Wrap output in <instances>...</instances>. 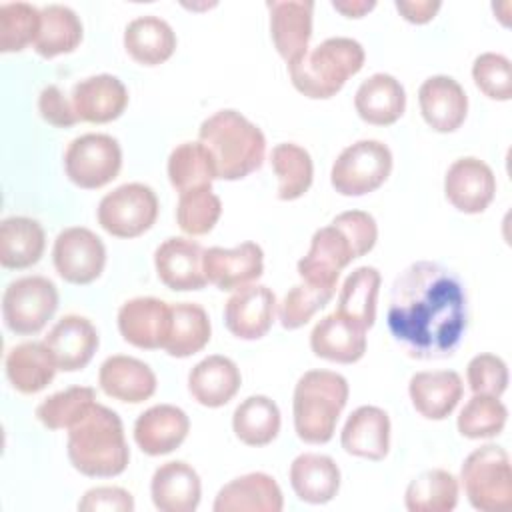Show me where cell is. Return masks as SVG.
I'll return each mask as SVG.
<instances>
[{
    "mask_svg": "<svg viewBox=\"0 0 512 512\" xmlns=\"http://www.w3.org/2000/svg\"><path fill=\"white\" fill-rule=\"evenodd\" d=\"M386 320L392 338L408 356L448 358L466 334V288L454 270L438 262H412L392 284Z\"/></svg>",
    "mask_w": 512,
    "mask_h": 512,
    "instance_id": "6da1fadb",
    "label": "cell"
},
{
    "mask_svg": "<svg viewBox=\"0 0 512 512\" xmlns=\"http://www.w3.org/2000/svg\"><path fill=\"white\" fill-rule=\"evenodd\" d=\"M68 460L84 476L114 478L130 462V450L120 416L94 402L70 428L66 442Z\"/></svg>",
    "mask_w": 512,
    "mask_h": 512,
    "instance_id": "7a4b0ae2",
    "label": "cell"
},
{
    "mask_svg": "<svg viewBox=\"0 0 512 512\" xmlns=\"http://www.w3.org/2000/svg\"><path fill=\"white\" fill-rule=\"evenodd\" d=\"M198 140L212 154L220 180L246 178L264 162L266 138L262 130L232 108L208 116L200 124Z\"/></svg>",
    "mask_w": 512,
    "mask_h": 512,
    "instance_id": "3957f363",
    "label": "cell"
},
{
    "mask_svg": "<svg viewBox=\"0 0 512 512\" xmlns=\"http://www.w3.org/2000/svg\"><path fill=\"white\" fill-rule=\"evenodd\" d=\"M364 60L366 52L358 40L334 36L288 62V74L294 88L306 98L328 100L362 70Z\"/></svg>",
    "mask_w": 512,
    "mask_h": 512,
    "instance_id": "277c9868",
    "label": "cell"
},
{
    "mask_svg": "<svg viewBox=\"0 0 512 512\" xmlns=\"http://www.w3.org/2000/svg\"><path fill=\"white\" fill-rule=\"evenodd\" d=\"M348 394V380L342 374L332 370L304 372L292 396L296 436L306 444L330 442L348 402Z\"/></svg>",
    "mask_w": 512,
    "mask_h": 512,
    "instance_id": "5b68a950",
    "label": "cell"
},
{
    "mask_svg": "<svg viewBox=\"0 0 512 512\" xmlns=\"http://www.w3.org/2000/svg\"><path fill=\"white\" fill-rule=\"evenodd\" d=\"M460 482L472 508L480 512L512 508L510 456L502 446L484 444L472 450L462 462Z\"/></svg>",
    "mask_w": 512,
    "mask_h": 512,
    "instance_id": "8992f818",
    "label": "cell"
},
{
    "mask_svg": "<svg viewBox=\"0 0 512 512\" xmlns=\"http://www.w3.org/2000/svg\"><path fill=\"white\" fill-rule=\"evenodd\" d=\"M392 172L390 148L374 138L346 146L332 164L330 184L342 196H364L378 190Z\"/></svg>",
    "mask_w": 512,
    "mask_h": 512,
    "instance_id": "52a82bcc",
    "label": "cell"
},
{
    "mask_svg": "<svg viewBox=\"0 0 512 512\" xmlns=\"http://www.w3.org/2000/svg\"><path fill=\"white\" fill-rule=\"evenodd\" d=\"M58 288L46 276L12 280L2 294V320L18 336L38 334L58 310Z\"/></svg>",
    "mask_w": 512,
    "mask_h": 512,
    "instance_id": "ba28073f",
    "label": "cell"
},
{
    "mask_svg": "<svg viewBox=\"0 0 512 512\" xmlns=\"http://www.w3.org/2000/svg\"><path fill=\"white\" fill-rule=\"evenodd\" d=\"M158 196L142 182H128L104 194L96 218L102 230L116 238H138L158 218Z\"/></svg>",
    "mask_w": 512,
    "mask_h": 512,
    "instance_id": "9c48e42d",
    "label": "cell"
},
{
    "mask_svg": "<svg viewBox=\"0 0 512 512\" xmlns=\"http://www.w3.org/2000/svg\"><path fill=\"white\" fill-rule=\"evenodd\" d=\"M122 168V148L110 134L88 132L70 140L64 152V170L72 184L98 190L110 184Z\"/></svg>",
    "mask_w": 512,
    "mask_h": 512,
    "instance_id": "30bf717a",
    "label": "cell"
},
{
    "mask_svg": "<svg viewBox=\"0 0 512 512\" xmlns=\"http://www.w3.org/2000/svg\"><path fill=\"white\" fill-rule=\"evenodd\" d=\"M52 262L58 276L70 284H90L106 266V246L90 228H64L52 246Z\"/></svg>",
    "mask_w": 512,
    "mask_h": 512,
    "instance_id": "8fae6325",
    "label": "cell"
},
{
    "mask_svg": "<svg viewBox=\"0 0 512 512\" xmlns=\"http://www.w3.org/2000/svg\"><path fill=\"white\" fill-rule=\"evenodd\" d=\"M356 258L352 240L342 228L330 222L314 232L308 254L298 262V274L306 284L336 292L340 272Z\"/></svg>",
    "mask_w": 512,
    "mask_h": 512,
    "instance_id": "7c38bea8",
    "label": "cell"
},
{
    "mask_svg": "<svg viewBox=\"0 0 512 512\" xmlns=\"http://www.w3.org/2000/svg\"><path fill=\"white\" fill-rule=\"evenodd\" d=\"M444 194L458 212L480 214L496 196V176L492 168L476 156L458 158L446 170Z\"/></svg>",
    "mask_w": 512,
    "mask_h": 512,
    "instance_id": "4fadbf2b",
    "label": "cell"
},
{
    "mask_svg": "<svg viewBox=\"0 0 512 512\" xmlns=\"http://www.w3.org/2000/svg\"><path fill=\"white\" fill-rule=\"evenodd\" d=\"M206 282L218 290H240L256 282L264 272V252L256 242H242L234 248L212 246L204 250Z\"/></svg>",
    "mask_w": 512,
    "mask_h": 512,
    "instance_id": "5bb4252c",
    "label": "cell"
},
{
    "mask_svg": "<svg viewBox=\"0 0 512 512\" xmlns=\"http://www.w3.org/2000/svg\"><path fill=\"white\" fill-rule=\"evenodd\" d=\"M118 330L134 348H164L170 330V304L154 296L130 298L118 310Z\"/></svg>",
    "mask_w": 512,
    "mask_h": 512,
    "instance_id": "9a60e30c",
    "label": "cell"
},
{
    "mask_svg": "<svg viewBox=\"0 0 512 512\" xmlns=\"http://www.w3.org/2000/svg\"><path fill=\"white\" fill-rule=\"evenodd\" d=\"M276 296L264 284H250L236 290L224 306V324L240 340H258L272 328Z\"/></svg>",
    "mask_w": 512,
    "mask_h": 512,
    "instance_id": "2e32d148",
    "label": "cell"
},
{
    "mask_svg": "<svg viewBox=\"0 0 512 512\" xmlns=\"http://www.w3.org/2000/svg\"><path fill=\"white\" fill-rule=\"evenodd\" d=\"M202 260V246L182 236L166 238L154 252V268L160 282L176 292L202 290L206 286Z\"/></svg>",
    "mask_w": 512,
    "mask_h": 512,
    "instance_id": "e0dca14e",
    "label": "cell"
},
{
    "mask_svg": "<svg viewBox=\"0 0 512 512\" xmlns=\"http://www.w3.org/2000/svg\"><path fill=\"white\" fill-rule=\"evenodd\" d=\"M52 352L58 370L78 372L94 358L100 338L96 326L80 314L62 316L42 340Z\"/></svg>",
    "mask_w": 512,
    "mask_h": 512,
    "instance_id": "ac0fdd59",
    "label": "cell"
},
{
    "mask_svg": "<svg viewBox=\"0 0 512 512\" xmlns=\"http://www.w3.org/2000/svg\"><path fill=\"white\" fill-rule=\"evenodd\" d=\"M424 122L442 134L458 130L468 114V96L458 80L446 74L426 78L418 88Z\"/></svg>",
    "mask_w": 512,
    "mask_h": 512,
    "instance_id": "d6986e66",
    "label": "cell"
},
{
    "mask_svg": "<svg viewBox=\"0 0 512 512\" xmlns=\"http://www.w3.org/2000/svg\"><path fill=\"white\" fill-rule=\"evenodd\" d=\"M190 432L188 414L174 404H154L134 422V442L148 456L174 452Z\"/></svg>",
    "mask_w": 512,
    "mask_h": 512,
    "instance_id": "ffe728a7",
    "label": "cell"
},
{
    "mask_svg": "<svg viewBox=\"0 0 512 512\" xmlns=\"http://www.w3.org/2000/svg\"><path fill=\"white\" fill-rule=\"evenodd\" d=\"M72 106L80 122L108 124L128 106V90L118 76L96 74L74 84Z\"/></svg>",
    "mask_w": 512,
    "mask_h": 512,
    "instance_id": "44dd1931",
    "label": "cell"
},
{
    "mask_svg": "<svg viewBox=\"0 0 512 512\" xmlns=\"http://www.w3.org/2000/svg\"><path fill=\"white\" fill-rule=\"evenodd\" d=\"M98 384L106 396L118 402L140 404L154 396L158 380L146 362L134 356L114 354L100 364Z\"/></svg>",
    "mask_w": 512,
    "mask_h": 512,
    "instance_id": "7402d4cb",
    "label": "cell"
},
{
    "mask_svg": "<svg viewBox=\"0 0 512 512\" xmlns=\"http://www.w3.org/2000/svg\"><path fill=\"white\" fill-rule=\"evenodd\" d=\"M282 508V490L264 472H248L230 480L218 490L212 504L214 512H280Z\"/></svg>",
    "mask_w": 512,
    "mask_h": 512,
    "instance_id": "603a6c76",
    "label": "cell"
},
{
    "mask_svg": "<svg viewBox=\"0 0 512 512\" xmlns=\"http://www.w3.org/2000/svg\"><path fill=\"white\" fill-rule=\"evenodd\" d=\"M150 496L160 512H194L202 498V482L190 464L170 460L154 470Z\"/></svg>",
    "mask_w": 512,
    "mask_h": 512,
    "instance_id": "cb8c5ba5",
    "label": "cell"
},
{
    "mask_svg": "<svg viewBox=\"0 0 512 512\" xmlns=\"http://www.w3.org/2000/svg\"><path fill=\"white\" fill-rule=\"evenodd\" d=\"M344 452L364 460H384L390 450V418L378 406H358L340 432Z\"/></svg>",
    "mask_w": 512,
    "mask_h": 512,
    "instance_id": "d4e9b609",
    "label": "cell"
},
{
    "mask_svg": "<svg viewBox=\"0 0 512 512\" xmlns=\"http://www.w3.org/2000/svg\"><path fill=\"white\" fill-rule=\"evenodd\" d=\"M270 10V36L278 54L292 62L308 50L312 36V12L310 0H272L266 4Z\"/></svg>",
    "mask_w": 512,
    "mask_h": 512,
    "instance_id": "484cf974",
    "label": "cell"
},
{
    "mask_svg": "<svg viewBox=\"0 0 512 512\" xmlns=\"http://www.w3.org/2000/svg\"><path fill=\"white\" fill-rule=\"evenodd\" d=\"M408 394L420 416L426 420H444L462 400L464 384L454 370L416 372L408 382Z\"/></svg>",
    "mask_w": 512,
    "mask_h": 512,
    "instance_id": "4316f807",
    "label": "cell"
},
{
    "mask_svg": "<svg viewBox=\"0 0 512 512\" xmlns=\"http://www.w3.org/2000/svg\"><path fill=\"white\" fill-rule=\"evenodd\" d=\"M242 374L234 360L222 354L202 358L188 374L190 396L206 408L228 404L240 390Z\"/></svg>",
    "mask_w": 512,
    "mask_h": 512,
    "instance_id": "83f0119b",
    "label": "cell"
},
{
    "mask_svg": "<svg viewBox=\"0 0 512 512\" xmlns=\"http://www.w3.org/2000/svg\"><path fill=\"white\" fill-rule=\"evenodd\" d=\"M314 356L336 364H354L366 354V330L334 312L318 320L310 332Z\"/></svg>",
    "mask_w": 512,
    "mask_h": 512,
    "instance_id": "f1b7e54d",
    "label": "cell"
},
{
    "mask_svg": "<svg viewBox=\"0 0 512 512\" xmlns=\"http://www.w3.org/2000/svg\"><path fill=\"white\" fill-rule=\"evenodd\" d=\"M358 116L372 126H390L406 110V90L398 78L386 72L368 76L354 94Z\"/></svg>",
    "mask_w": 512,
    "mask_h": 512,
    "instance_id": "f546056e",
    "label": "cell"
},
{
    "mask_svg": "<svg viewBox=\"0 0 512 512\" xmlns=\"http://www.w3.org/2000/svg\"><path fill=\"white\" fill-rule=\"evenodd\" d=\"M288 476L294 494L306 504H326L340 490V468L326 454H298L290 464Z\"/></svg>",
    "mask_w": 512,
    "mask_h": 512,
    "instance_id": "4dcf8cb0",
    "label": "cell"
},
{
    "mask_svg": "<svg viewBox=\"0 0 512 512\" xmlns=\"http://www.w3.org/2000/svg\"><path fill=\"white\" fill-rule=\"evenodd\" d=\"M6 378L20 394H36L44 390L56 376L58 364L44 342H22L8 350Z\"/></svg>",
    "mask_w": 512,
    "mask_h": 512,
    "instance_id": "1f68e13d",
    "label": "cell"
},
{
    "mask_svg": "<svg viewBox=\"0 0 512 512\" xmlns=\"http://www.w3.org/2000/svg\"><path fill=\"white\" fill-rule=\"evenodd\" d=\"M172 26L154 14H144L128 22L124 30V48L128 56L142 66H158L172 58L176 50Z\"/></svg>",
    "mask_w": 512,
    "mask_h": 512,
    "instance_id": "d6a6232c",
    "label": "cell"
},
{
    "mask_svg": "<svg viewBox=\"0 0 512 512\" xmlns=\"http://www.w3.org/2000/svg\"><path fill=\"white\" fill-rule=\"evenodd\" d=\"M46 248V234L38 220L8 216L0 224V264L6 270L34 266Z\"/></svg>",
    "mask_w": 512,
    "mask_h": 512,
    "instance_id": "836d02e7",
    "label": "cell"
},
{
    "mask_svg": "<svg viewBox=\"0 0 512 512\" xmlns=\"http://www.w3.org/2000/svg\"><path fill=\"white\" fill-rule=\"evenodd\" d=\"M80 16L64 4H48L40 8V30L34 50L42 58H56L74 52L82 42Z\"/></svg>",
    "mask_w": 512,
    "mask_h": 512,
    "instance_id": "e575fe53",
    "label": "cell"
},
{
    "mask_svg": "<svg viewBox=\"0 0 512 512\" xmlns=\"http://www.w3.org/2000/svg\"><path fill=\"white\" fill-rule=\"evenodd\" d=\"M212 336L206 310L196 302H178L170 306V330L164 344L168 356L188 358L200 352Z\"/></svg>",
    "mask_w": 512,
    "mask_h": 512,
    "instance_id": "d590c367",
    "label": "cell"
},
{
    "mask_svg": "<svg viewBox=\"0 0 512 512\" xmlns=\"http://www.w3.org/2000/svg\"><path fill=\"white\" fill-rule=\"evenodd\" d=\"M280 408L278 404L264 396L254 394L242 400L232 414L234 436L246 446H266L280 432Z\"/></svg>",
    "mask_w": 512,
    "mask_h": 512,
    "instance_id": "8d00e7d4",
    "label": "cell"
},
{
    "mask_svg": "<svg viewBox=\"0 0 512 512\" xmlns=\"http://www.w3.org/2000/svg\"><path fill=\"white\" fill-rule=\"evenodd\" d=\"M380 272L374 266L352 270L338 292V314L352 320L362 330H370L376 320V300L380 290Z\"/></svg>",
    "mask_w": 512,
    "mask_h": 512,
    "instance_id": "74e56055",
    "label": "cell"
},
{
    "mask_svg": "<svg viewBox=\"0 0 512 512\" xmlns=\"http://www.w3.org/2000/svg\"><path fill=\"white\" fill-rule=\"evenodd\" d=\"M460 484L454 474L432 468L418 474L404 492V506L410 512H450L456 508Z\"/></svg>",
    "mask_w": 512,
    "mask_h": 512,
    "instance_id": "f35d334b",
    "label": "cell"
},
{
    "mask_svg": "<svg viewBox=\"0 0 512 512\" xmlns=\"http://www.w3.org/2000/svg\"><path fill=\"white\" fill-rule=\"evenodd\" d=\"M270 164L274 174L278 176V198L284 202H292L302 198L314 178L312 156L306 148L294 142L276 144L270 152Z\"/></svg>",
    "mask_w": 512,
    "mask_h": 512,
    "instance_id": "ab89813d",
    "label": "cell"
},
{
    "mask_svg": "<svg viewBox=\"0 0 512 512\" xmlns=\"http://www.w3.org/2000/svg\"><path fill=\"white\" fill-rule=\"evenodd\" d=\"M168 180L178 192L212 186L216 166L208 148L198 142H182L168 156Z\"/></svg>",
    "mask_w": 512,
    "mask_h": 512,
    "instance_id": "60d3db41",
    "label": "cell"
},
{
    "mask_svg": "<svg viewBox=\"0 0 512 512\" xmlns=\"http://www.w3.org/2000/svg\"><path fill=\"white\" fill-rule=\"evenodd\" d=\"M508 420V408L496 396L474 394L458 414L456 428L460 436L470 440L498 436Z\"/></svg>",
    "mask_w": 512,
    "mask_h": 512,
    "instance_id": "b9f144b4",
    "label": "cell"
},
{
    "mask_svg": "<svg viewBox=\"0 0 512 512\" xmlns=\"http://www.w3.org/2000/svg\"><path fill=\"white\" fill-rule=\"evenodd\" d=\"M222 216V202L212 192V186L180 192L176 206V222L188 236L208 234Z\"/></svg>",
    "mask_w": 512,
    "mask_h": 512,
    "instance_id": "7bdbcfd3",
    "label": "cell"
},
{
    "mask_svg": "<svg viewBox=\"0 0 512 512\" xmlns=\"http://www.w3.org/2000/svg\"><path fill=\"white\" fill-rule=\"evenodd\" d=\"M96 402V392L90 386H70L36 406V418L48 430H68L92 404Z\"/></svg>",
    "mask_w": 512,
    "mask_h": 512,
    "instance_id": "ee69618b",
    "label": "cell"
},
{
    "mask_svg": "<svg viewBox=\"0 0 512 512\" xmlns=\"http://www.w3.org/2000/svg\"><path fill=\"white\" fill-rule=\"evenodd\" d=\"M40 30V8L28 2L0 4V52H20L34 46Z\"/></svg>",
    "mask_w": 512,
    "mask_h": 512,
    "instance_id": "f6af8a7d",
    "label": "cell"
},
{
    "mask_svg": "<svg viewBox=\"0 0 512 512\" xmlns=\"http://www.w3.org/2000/svg\"><path fill=\"white\" fill-rule=\"evenodd\" d=\"M334 290L318 288L306 282L292 286L282 302L278 304V320L286 330H298L312 320V316L322 310L334 296Z\"/></svg>",
    "mask_w": 512,
    "mask_h": 512,
    "instance_id": "bcb514c9",
    "label": "cell"
},
{
    "mask_svg": "<svg viewBox=\"0 0 512 512\" xmlns=\"http://www.w3.org/2000/svg\"><path fill=\"white\" fill-rule=\"evenodd\" d=\"M476 88L490 100L506 102L512 98V66L504 54L484 52L472 64Z\"/></svg>",
    "mask_w": 512,
    "mask_h": 512,
    "instance_id": "7dc6e473",
    "label": "cell"
},
{
    "mask_svg": "<svg viewBox=\"0 0 512 512\" xmlns=\"http://www.w3.org/2000/svg\"><path fill=\"white\" fill-rule=\"evenodd\" d=\"M466 382L474 394L500 398L508 388V366L496 354H476L466 366Z\"/></svg>",
    "mask_w": 512,
    "mask_h": 512,
    "instance_id": "c3c4849f",
    "label": "cell"
},
{
    "mask_svg": "<svg viewBox=\"0 0 512 512\" xmlns=\"http://www.w3.org/2000/svg\"><path fill=\"white\" fill-rule=\"evenodd\" d=\"M332 224H336L338 228H342L346 232V236L352 240L358 258L368 254L378 240V226L372 214L364 212V210H346L342 214H338Z\"/></svg>",
    "mask_w": 512,
    "mask_h": 512,
    "instance_id": "681fc988",
    "label": "cell"
},
{
    "mask_svg": "<svg viewBox=\"0 0 512 512\" xmlns=\"http://www.w3.org/2000/svg\"><path fill=\"white\" fill-rule=\"evenodd\" d=\"M38 112L48 124L56 128H70L78 122L72 100H68L56 84L44 86L38 94Z\"/></svg>",
    "mask_w": 512,
    "mask_h": 512,
    "instance_id": "f907efd6",
    "label": "cell"
},
{
    "mask_svg": "<svg viewBox=\"0 0 512 512\" xmlns=\"http://www.w3.org/2000/svg\"><path fill=\"white\" fill-rule=\"evenodd\" d=\"M78 510L82 512H132L134 510V498L128 490L120 486H96L84 492V496L78 502Z\"/></svg>",
    "mask_w": 512,
    "mask_h": 512,
    "instance_id": "816d5d0a",
    "label": "cell"
},
{
    "mask_svg": "<svg viewBox=\"0 0 512 512\" xmlns=\"http://www.w3.org/2000/svg\"><path fill=\"white\" fill-rule=\"evenodd\" d=\"M396 10L402 14L404 20L412 22V24H426L430 22L436 12L442 8L440 2H432V0H398L394 2Z\"/></svg>",
    "mask_w": 512,
    "mask_h": 512,
    "instance_id": "f5cc1de1",
    "label": "cell"
},
{
    "mask_svg": "<svg viewBox=\"0 0 512 512\" xmlns=\"http://www.w3.org/2000/svg\"><path fill=\"white\" fill-rule=\"evenodd\" d=\"M374 6L376 2H368V0H334L332 2V8L344 14L346 18H362Z\"/></svg>",
    "mask_w": 512,
    "mask_h": 512,
    "instance_id": "db71d44e",
    "label": "cell"
}]
</instances>
